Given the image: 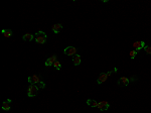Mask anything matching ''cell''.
Instances as JSON below:
<instances>
[{
  "mask_svg": "<svg viewBox=\"0 0 151 113\" xmlns=\"http://www.w3.org/2000/svg\"><path fill=\"white\" fill-rule=\"evenodd\" d=\"M81 62H82V59H81V56L80 55H75L74 57H73V63H74V65L75 66H79L81 64Z\"/></svg>",
  "mask_w": 151,
  "mask_h": 113,
  "instance_id": "8fae6325",
  "label": "cell"
},
{
  "mask_svg": "<svg viewBox=\"0 0 151 113\" xmlns=\"http://www.w3.org/2000/svg\"><path fill=\"white\" fill-rule=\"evenodd\" d=\"M107 78H108V76H107V74H106V73H102V74H100L99 78H98V80H97L98 84H102V83H104V82H106V81H107Z\"/></svg>",
  "mask_w": 151,
  "mask_h": 113,
  "instance_id": "9c48e42d",
  "label": "cell"
},
{
  "mask_svg": "<svg viewBox=\"0 0 151 113\" xmlns=\"http://www.w3.org/2000/svg\"><path fill=\"white\" fill-rule=\"evenodd\" d=\"M110 107V104L109 102L107 101H101V102H98V108L101 110V111H105V110H108Z\"/></svg>",
  "mask_w": 151,
  "mask_h": 113,
  "instance_id": "277c9868",
  "label": "cell"
},
{
  "mask_svg": "<svg viewBox=\"0 0 151 113\" xmlns=\"http://www.w3.org/2000/svg\"><path fill=\"white\" fill-rule=\"evenodd\" d=\"M57 56H52V57H49L47 61H45V63H44V65L47 66V67H49V66H53V64L56 63L57 60Z\"/></svg>",
  "mask_w": 151,
  "mask_h": 113,
  "instance_id": "52a82bcc",
  "label": "cell"
},
{
  "mask_svg": "<svg viewBox=\"0 0 151 113\" xmlns=\"http://www.w3.org/2000/svg\"><path fill=\"white\" fill-rule=\"evenodd\" d=\"M1 32L5 38H10L12 35V30L11 29H2Z\"/></svg>",
  "mask_w": 151,
  "mask_h": 113,
  "instance_id": "5bb4252c",
  "label": "cell"
},
{
  "mask_svg": "<svg viewBox=\"0 0 151 113\" xmlns=\"http://www.w3.org/2000/svg\"><path fill=\"white\" fill-rule=\"evenodd\" d=\"M34 38H35V42L37 43H40V44H43L45 43V42H47V33L43 32L42 30H39L38 32H36L34 34Z\"/></svg>",
  "mask_w": 151,
  "mask_h": 113,
  "instance_id": "6da1fadb",
  "label": "cell"
},
{
  "mask_svg": "<svg viewBox=\"0 0 151 113\" xmlns=\"http://www.w3.org/2000/svg\"><path fill=\"white\" fill-rule=\"evenodd\" d=\"M53 67L56 68V69H57V71H59V70H61V67H62V65H61V63H59L58 61H57V62L53 64Z\"/></svg>",
  "mask_w": 151,
  "mask_h": 113,
  "instance_id": "ac0fdd59",
  "label": "cell"
},
{
  "mask_svg": "<svg viewBox=\"0 0 151 113\" xmlns=\"http://www.w3.org/2000/svg\"><path fill=\"white\" fill-rule=\"evenodd\" d=\"M63 53H65V55H67V56H71V57L75 56V55H77V48L74 47H68L65 48Z\"/></svg>",
  "mask_w": 151,
  "mask_h": 113,
  "instance_id": "3957f363",
  "label": "cell"
},
{
  "mask_svg": "<svg viewBox=\"0 0 151 113\" xmlns=\"http://www.w3.org/2000/svg\"><path fill=\"white\" fill-rule=\"evenodd\" d=\"M52 31L54 33H59V31H61L62 29V24L61 23H57V24H53L52 27Z\"/></svg>",
  "mask_w": 151,
  "mask_h": 113,
  "instance_id": "30bf717a",
  "label": "cell"
},
{
  "mask_svg": "<svg viewBox=\"0 0 151 113\" xmlns=\"http://www.w3.org/2000/svg\"><path fill=\"white\" fill-rule=\"evenodd\" d=\"M130 80L127 78V77H121L120 79H119L118 81V84L119 85H123V86H128V84H129Z\"/></svg>",
  "mask_w": 151,
  "mask_h": 113,
  "instance_id": "ba28073f",
  "label": "cell"
},
{
  "mask_svg": "<svg viewBox=\"0 0 151 113\" xmlns=\"http://www.w3.org/2000/svg\"><path fill=\"white\" fill-rule=\"evenodd\" d=\"M129 56H130V58H131V60H134L135 57L137 56V51H135V49L131 51V52L129 53Z\"/></svg>",
  "mask_w": 151,
  "mask_h": 113,
  "instance_id": "2e32d148",
  "label": "cell"
},
{
  "mask_svg": "<svg viewBox=\"0 0 151 113\" xmlns=\"http://www.w3.org/2000/svg\"><path fill=\"white\" fill-rule=\"evenodd\" d=\"M37 92H38L37 86L35 84H30L28 89H27V95H28V97H30V98L35 97L36 95H37Z\"/></svg>",
  "mask_w": 151,
  "mask_h": 113,
  "instance_id": "7a4b0ae2",
  "label": "cell"
},
{
  "mask_svg": "<svg viewBox=\"0 0 151 113\" xmlns=\"http://www.w3.org/2000/svg\"><path fill=\"white\" fill-rule=\"evenodd\" d=\"M34 35L31 34V33H25L23 37H22V38H23V40H27V42H31V40L33 39Z\"/></svg>",
  "mask_w": 151,
  "mask_h": 113,
  "instance_id": "4fadbf2b",
  "label": "cell"
},
{
  "mask_svg": "<svg viewBox=\"0 0 151 113\" xmlns=\"http://www.w3.org/2000/svg\"><path fill=\"white\" fill-rule=\"evenodd\" d=\"M133 48L135 51H140V49H142L145 48V43L143 40H138V42H135L133 43Z\"/></svg>",
  "mask_w": 151,
  "mask_h": 113,
  "instance_id": "5b68a950",
  "label": "cell"
},
{
  "mask_svg": "<svg viewBox=\"0 0 151 113\" xmlns=\"http://www.w3.org/2000/svg\"><path fill=\"white\" fill-rule=\"evenodd\" d=\"M112 73H113V72H112V71H109V72H107V73H106V74H107V76L109 77V76H111V74H112Z\"/></svg>",
  "mask_w": 151,
  "mask_h": 113,
  "instance_id": "ffe728a7",
  "label": "cell"
},
{
  "mask_svg": "<svg viewBox=\"0 0 151 113\" xmlns=\"http://www.w3.org/2000/svg\"><path fill=\"white\" fill-rule=\"evenodd\" d=\"M144 51L148 54V55H151V47L150 46H145Z\"/></svg>",
  "mask_w": 151,
  "mask_h": 113,
  "instance_id": "d6986e66",
  "label": "cell"
},
{
  "mask_svg": "<svg viewBox=\"0 0 151 113\" xmlns=\"http://www.w3.org/2000/svg\"><path fill=\"white\" fill-rule=\"evenodd\" d=\"M36 86H37V88L38 89H43L44 87H45V84L42 82V81H40V82H38L37 84H35Z\"/></svg>",
  "mask_w": 151,
  "mask_h": 113,
  "instance_id": "e0dca14e",
  "label": "cell"
},
{
  "mask_svg": "<svg viewBox=\"0 0 151 113\" xmlns=\"http://www.w3.org/2000/svg\"><path fill=\"white\" fill-rule=\"evenodd\" d=\"M27 80H28L29 84H37L38 82H40V76H37V75L29 76L27 78Z\"/></svg>",
  "mask_w": 151,
  "mask_h": 113,
  "instance_id": "8992f818",
  "label": "cell"
},
{
  "mask_svg": "<svg viewBox=\"0 0 151 113\" xmlns=\"http://www.w3.org/2000/svg\"><path fill=\"white\" fill-rule=\"evenodd\" d=\"M87 104L91 107H98V102L94 100V99H88L87 100Z\"/></svg>",
  "mask_w": 151,
  "mask_h": 113,
  "instance_id": "7c38bea8",
  "label": "cell"
},
{
  "mask_svg": "<svg viewBox=\"0 0 151 113\" xmlns=\"http://www.w3.org/2000/svg\"><path fill=\"white\" fill-rule=\"evenodd\" d=\"M10 103H8L7 101H4L2 103V109L3 110H5V111H8L9 109H10V105H9Z\"/></svg>",
  "mask_w": 151,
  "mask_h": 113,
  "instance_id": "9a60e30c",
  "label": "cell"
}]
</instances>
